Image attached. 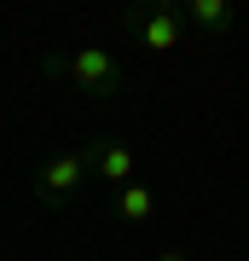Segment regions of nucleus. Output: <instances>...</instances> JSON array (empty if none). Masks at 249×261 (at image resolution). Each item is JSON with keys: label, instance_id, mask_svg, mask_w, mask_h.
Returning <instances> with one entry per match:
<instances>
[{"label": "nucleus", "instance_id": "423d86ee", "mask_svg": "<svg viewBox=\"0 0 249 261\" xmlns=\"http://www.w3.org/2000/svg\"><path fill=\"white\" fill-rule=\"evenodd\" d=\"M116 215L128 226H145L151 215H157V186H139V180H128V186L116 192Z\"/></svg>", "mask_w": 249, "mask_h": 261}, {"label": "nucleus", "instance_id": "20e7f679", "mask_svg": "<svg viewBox=\"0 0 249 261\" xmlns=\"http://www.w3.org/2000/svg\"><path fill=\"white\" fill-rule=\"evenodd\" d=\"M180 23H191L203 41H214V35H226V29L238 23V12H232L226 0H185V6H180Z\"/></svg>", "mask_w": 249, "mask_h": 261}, {"label": "nucleus", "instance_id": "0eeeda50", "mask_svg": "<svg viewBox=\"0 0 249 261\" xmlns=\"http://www.w3.org/2000/svg\"><path fill=\"white\" fill-rule=\"evenodd\" d=\"M157 261H191L185 250H157Z\"/></svg>", "mask_w": 249, "mask_h": 261}, {"label": "nucleus", "instance_id": "7ed1b4c3", "mask_svg": "<svg viewBox=\"0 0 249 261\" xmlns=\"http://www.w3.org/2000/svg\"><path fill=\"white\" fill-rule=\"evenodd\" d=\"M128 23H133V35L145 41V47H157V53H180L185 47V23H180L174 6H139V12H128Z\"/></svg>", "mask_w": 249, "mask_h": 261}, {"label": "nucleus", "instance_id": "39448f33", "mask_svg": "<svg viewBox=\"0 0 249 261\" xmlns=\"http://www.w3.org/2000/svg\"><path fill=\"white\" fill-rule=\"evenodd\" d=\"M133 168H139V157H133L128 145L93 140V174H99L104 186H128V180H133Z\"/></svg>", "mask_w": 249, "mask_h": 261}, {"label": "nucleus", "instance_id": "f257e3e1", "mask_svg": "<svg viewBox=\"0 0 249 261\" xmlns=\"http://www.w3.org/2000/svg\"><path fill=\"white\" fill-rule=\"evenodd\" d=\"M52 75H70V87H81L87 99H116L122 93V64L110 47H75L70 58H46Z\"/></svg>", "mask_w": 249, "mask_h": 261}, {"label": "nucleus", "instance_id": "f03ea898", "mask_svg": "<svg viewBox=\"0 0 249 261\" xmlns=\"http://www.w3.org/2000/svg\"><path fill=\"white\" fill-rule=\"evenodd\" d=\"M87 174H93V140H81L75 151L46 157L35 168V197H41V203H70V197L87 186Z\"/></svg>", "mask_w": 249, "mask_h": 261}]
</instances>
